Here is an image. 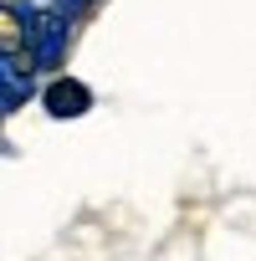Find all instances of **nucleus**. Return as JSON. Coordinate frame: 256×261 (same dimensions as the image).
<instances>
[{"mask_svg": "<svg viewBox=\"0 0 256 261\" xmlns=\"http://www.w3.org/2000/svg\"><path fill=\"white\" fill-rule=\"evenodd\" d=\"M11 21H16V51L36 77L67 72L77 36H82L77 21H67L52 0H11Z\"/></svg>", "mask_w": 256, "mask_h": 261, "instance_id": "f257e3e1", "label": "nucleus"}, {"mask_svg": "<svg viewBox=\"0 0 256 261\" xmlns=\"http://www.w3.org/2000/svg\"><path fill=\"white\" fill-rule=\"evenodd\" d=\"M36 108H41L52 123H77V118H87V113L97 108V92H92L77 72H52V77H41V87H36Z\"/></svg>", "mask_w": 256, "mask_h": 261, "instance_id": "f03ea898", "label": "nucleus"}, {"mask_svg": "<svg viewBox=\"0 0 256 261\" xmlns=\"http://www.w3.org/2000/svg\"><path fill=\"white\" fill-rule=\"evenodd\" d=\"M6 123H11V118H6V108H0V134H6Z\"/></svg>", "mask_w": 256, "mask_h": 261, "instance_id": "7ed1b4c3", "label": "nucleus"}]
</instances>
